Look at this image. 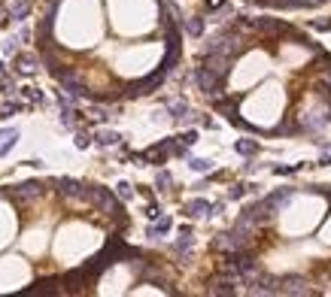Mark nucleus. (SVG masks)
<instances>
[{
	"label": "nucleus",
	"mask_w": 331,
	"mask_h": 297,
	"mask_svg": "<svg viewBox=\"0 0 331 297\" xmlns=\"http://www.w3.org/2000/svg\"><path fill=\"white\" fill-rule=\"evenodd\" d=\"M119 197H131V185L128 182H119Z\"/></svg>",
	"instance_id": "obj_21"
},
{
	"label": "nucleus",
	"mask_w": 331,
	"mask_h": 297,
	"mask_svg": "<svg viewBox=\"0 0 331 297\" xmlns=\"http://www.w3.org/2000/svg\"><path fill=\"white\" fill-rule=\"evenodd\" d=\"M155 185H158V188H161V191H167V188H170V185H173V176H170V173H167V170H161V173H158V176H155Z\"/></svg>",
	"instance_id": "obj_15"
},
{
	"label": "nucleus",
	"mask_w": 331,
	"mask_h": 297,
	"mask_svg": "<svg viewBox=\"0 0 331 297\" xmlns=\"http://www.w3.org/2000/svg\"><path fill=\"white\" fill-rule=\"evenodd\" d=\"M167 109H170L173 118H186V115H189V103H186V100H173Z\"/></svg>",
	"instance_id": "obj_9"
},
{
	"label": "nucleus",
	"mask_w": 331,
	"mask_h": 297,
	"mask_svg": "<svg viewBox=\"0 0 331 297\" xmlns=\"http://www.w3.org/2000/svg\"><path fill=\"white\" fill-rule=\"evenodd\" d=\"M55 185H58V194H64V197H85V185L76 179H58Z\"/></svg>",
	"instance_id": "obj_3"
},
{
	"label": "nucleus",
	"mask_w": 331,
	"mask_h": 297,
	"mask_svg": "<svg viewBox=\"0 0 331 297\" xmlns=\"http://www.w3.org/2000/svg\"><path fill=\"white\" fill-rule=\"evenodd\" d=\"M15 64H19V73H31L33 67H36V58H33V55H19Z\"/></svg>",
	"instance_id": "obj_11"
},
{
	"label": "nucleus",
	"mask_w": 331,
	"mask_h": 297,
	"mask_svg": "<svg viewBox=\"0 0 331 297\" xmlns=\"http://www.w3.org/2000/svg\"><path fill=\"white\" fill-rule=\"evenodd\" d=\"M19 109H22V106H19V103H6V106H3V109H0V118H9V115H15V112H19Z\"/></svg>",
	"instance_id": "obj_19"
},
{
	"label": "nucleus",
	"mask_w": 331,
	"mask_h": 297,
	"mask_svg": "<svg viewBox=\"0 0 331 297\" xmlns=\"http://www.w3.org/2000/svg\"><path fill=\"white\" fill-rule=\"evenodd\" d=\"M234 152H237V155L252 158V155L259 152V143H255V140H237V143H234Z\"/></svg>",
	"instance_id": "obj_5"
},
{
	"label": "nucleus",
	"mask_w": 331,
	"mask_h": 297,
	"mask_svg": "<svg viewBox=\"0 0 331 297\" xmlns=\"http://www.w3.org/2000/svg\"><path fill=\"white\" fill-rule=\"evenodd\" d=\"M170 225H173V222H170L167 215H158V222H155V225L149 228V236H152V240H158L161 233H167V231H170Z\"/></svg>",
	"instance_id": "obj_6"
},
{
	"label": "nucleus",
	"mask_w": 331,
	"mask_h": 297,
	"mask_svg": "<svg viewBox=\"0 0 331 297\" xmlns=\"http://www.w3.org/2000/svg\"><path fill=\"white\" fill-rule=\"evenodd\" d=\"M119 140H122V136H119L116 131H100L98 133V146H116Z\"/></svg>",
	"instance_id": "obj_10"
},
{
	"label": "nucleus",
	"mask_w": 331,
	"mask_h": 297,
	"mask_svg": "<svg viewBox=\"0 0 331 297\" xmlns=\"http://www.w3.org/2000/svg\"><path fill=\"white\" fill-rule=\"evenodd\" d=\"M186 33H189V36H200V33H204V18H200V15L186 18Z\"/></svg>",
	"instance_id": "obj_8"
},
{
	"label": "nucleus",
	"mask_w": 331,
	"mask_h": 297,
	"mask_svg": "<svg viewBox=\"0 0 331 297\" xmlns=\"http://www.w3.org/2000/svg\"><path fill=\"white\" fill-rule=\"evenodd\" d=\"M246 188H249V185H240V182H237V185H231V191H228V197H231V200H240V197H243V194H246Z\"/></svg>",
	"instance_id": "obj_18"
},
{
	"label": "nucleus",
	"mask_w": 331,
	"mask_h": 297,
	"mask_svg": "<svg viewBox=\"0 0 331 297\" xmlns=\"http://www.w3.org/2000/svg\"><path fill=\"white\" fill-rule=\"evenodd\" d=\"M146 215H149V219H158V215H161V209H158V206H155V203H152V206H149V209H146Z\"/></svg>",
	"instance_id": "obj_23"
},
{
	"label": "nucleus",
	"mask_w": 331,
	"mask_h": 297,
	"mask_svg": "<svg viewBox=\"0 0 331 297\" xmlns=\"http://www.w3.org/2000/svg\"><path fill=\"white\" fill-rule=\"evenodd\" d=\"M195 143H198V133L195 131H189V133L179 136V146H182V149H189V146H195Z\"/></svg>",
	"instance_id": "obj_17"
},
{
	"label": "nucleus",
	"mask_w": 331,
	"mask_h": 297,
	"mask_svg": "<svg viewBox=\"0 0 331 297\" xmlns=\"http://www.w3.org/2000/svg\"><path fill=\"white\" fill-rule=\"evenodd\" d=\"M176 252H179V255H189V252H192V231H189V228H182V233H179Z\"/></svg>",
	"instance_id": "obj_7"
},
{
	"label": "nucleus",
	"mask_w": 331,
	"mask_h": 297,
	"mask_svg": "<svg viewBox=\"0 0 331 297\" xmlns=\"http://www.w3.org/2000/svg\"><path fill=\"white\" fill-rule=\"evenodd\" d=\"M192 170H198V173H207V170H213V161H207V158H192Z\"/></svg>",
	"instance_id": "obj_16"
},
{
	"label": "nucleus",
	"mask_w": 331,
	"mask_h": 297,
	"mask_svg": "<svg viewBox=\"0 0 331 297\" xmlns=\"http://www.w3.org/2000/svg\"><path fill=\"white\" fill-rule=\"evenodd\" d=\"M28 12H31V3H25V0H22V3H15V6L9 9V15H12L15 22H22V18H25Z\"/></svg>",
	"instance_id": "obj_12"
},
{
	"label": "nucleus",
	"mask_w": 331,
	"mask_h": 297,
	"mask_svg": "<svg viewBox=\"0 0 331 297\" xmlns=\"http://www.w3.org/2000/svg\"><path fill=\"white\" fill-rule=\"evenodd\" d=\"M301 167L304 164H277L273 167V173H277V176H292V173H298Z\"/></svg>",
	"instance_id": "obj_14"
},
{
	"label": "nucleus",
	"mask_w": 331,
	"mask_h": 297,
	"mask_svg": "<svg viewBox=\"0 0 331 297\" xmlns=\"http://www.w3.org/2000/svg\"><path fill=\"white\" fill-rule=\"evenodd\" d=\"M182 209H186V215H192V219H204V215H213L216 203H210V200H189Z\"/></svg>",
	"instance_id": "obj_2"
},
{
	"label": "nucleus",
	"mask_w": 331,
	"mask_h": 297,
	"mask_svg": "<svg viewBox=\"0 0 331 297\" xmlns=\"http://www.w3.org/2000/svg\"><path fill=\"white\" fill-rule=\"evenodd\" d=\"M298 131H301L298 122H295V118H286V122H283V125H280L273 133H298Z\"/></svg>",
	"instance_id": "obj_13"
},
{
	"label": "nucleus",
	"mask_w": 331,
	"mask_h": 297,
	"mask_svg": "<svg viewBox=\"0 0 331 297\" xmlns=\"http://www.w3.org/2000/svg\"><path fill=\"white\" fill-rule=\"evenodd\" d=\"M207 3V9H222L225 6V0H204Z\"/></svg>",
	"instance_id": "obj_22"
},
{
	"label": "nucleus",
	"mask_w": 331,
	"mask_h": 297,
	"mask_svg": "<svg viewBox=\"0 0 331 297\" xmlns=\"http://www.w3.org/2000/svg\"><path fill=\"white\" fill-rule=\"evenodd\" d=\"M40 194H43V185H40V182H25V185H19V191H12L9 197H15L22 203V200H33V197H40Z\"/></svg>",
	"instance_id": "obj_4"
},
{
	"label": "nucleus",
	"mask_w": 331,
	"mask_h": 297,
	"mask_svg": "<svg viewBox=\"0 0 331 297\" xmlns=\"http://www.w3.org/2000/svg\"><path fill=\"white\" fill-rule=\"evenodd\" d=\"M195 82H198V88L204 91V94H219L222 91V85H225V76H219V73H213L210 67L200 64L198 70H195Z\"/></svg>",
	"instance_id": "obj_1"
},
{
	"label": "nucleus",
	"mask_w": 331,
	"mask_h": 297,
	"mask_svg": "<svg viewBox=\"0 0 331 297\" xmlns=\"http://www.w3.org/2000/svg\"><path fill=\"white\" fill-rule=\"evenodd\" d=\"M76 146H79V149H88V146H91V136H88V133H76Z\"/></svg>",
	"instance_id": "obj_20"
}]
</instances>
